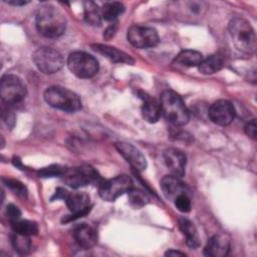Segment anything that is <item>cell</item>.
Returning a JSON list of instances; mask_svg holds the SVG:
<instances>
[{
    "label": "cell",
    "instance_id": "obj_1",
    "mask_svg": "<svg viewBox=\"0 0 257 257\" xmlns=\"http://www.w3.org/2000/svg\"><path fill=\"white\" fill-rule=\"evenodd\" d=\"M36 28L47 38H56L62 35L66 28L64 13L53 5H43L36 13Z\"/></svg>",
    "mask_w": 257,
    "mask_h": 257
},
{
    "label": "cell",
    "instance_id": "obj_2",
    "mask_svg": "<svg viewBox=\"0 0 257 257\" xmlns=\"http://www.w3.org/2000/svg\"><path fill=\"white\" fill-rule=\"evenodd\" d=\"M160 103L162 114L170 123L182 126L189 121V110L182 97L175 91L165 90L161 95Z\"/></svg>",
    "mask_w": 257,
    "mask_h": 257
},
{
    "label": "cell",
    "instance_id": "obj_3",
    "mask_svg": "<svg viewBox=\"0 0 257 257\" xmlns=\"http://www.w3.org/2000/svg\"><path fill=\"white\" fill-rule=\"evenodd\" d=\"M229 32L236 48L246 54H253L256 49V35L251 24L244 18L236 17L229 23Z\"/></svg>",
    "mask_w": 257,
    "mask_h": 257
},
{
    "label": "cell",
    "instance_id": "obj_4",
    "mask_svg": "<svg viewBox=\"0 0 257 257\" xmlns=\"http://www.w3.org/2000/svg\"><path fill=\"white\" fill-rule=\"evenodd\" d=\"M44 99L50 106L68 112L81 108L79 96L75 92L61 86L48 87L44 92Z\"/></svg>",
    "mask_w": 257,
    "mask_h": 257
},
{
    "label": "cell",
    "instance_id": "obj_5",
    "mask_svg": "<svg viewBox=\"0 0 257 257\" xmlns=\"http://www.w3.org/2000/svg\"><path fill=\"white\" fill-rule=\"evenodd\" d=\"M67 66L71 73L79 78H90L98 71V62L90 54L82 51H75L69 54Z\"/></svg>",
    "mask_w": 257,
    "mask_h": 257
},
{
    "label": "cell",
    "instance_id": "obj_6",
    "mask_svg": "<svg viewBox=\"0 0 257 257\" xmlns=\"http://www.w3.org/2000/svg\"><path fill=\"white\" fill-rule=\"evenodd\" d=\"M0 94L5 103L16 104L25 98L27 88L20 77L14 74H6L1 79Z\"/></svg>",
    "mask_w": 257,
    "mask_h": 257
},
{
    "label": "cell",
    "instance_id": "obj_7",
    "mask_svg": "<svg viewBox=\"0 0 257 257\" xmlns=\"http://www.w3.org/2000/svg\"><path fill=\"white\" fill-rule=\"evenodd\" d=\"M32 59L36 67L45 74L57 72L64 64L61 53L50 47L38 48L33 53Z\"/></svg>",
    "mask_w": 257,
    "mask_h": 257
},
{
    "label": "cell",
    "instance_id": "obj_8",
    "mask_svg": "<svg viewBox=\"0 0 257 257\" xmlns=\"http://www.w3.org/2000/svg\"><path fill=\"white\" fill-rule=\"evenodd\" d=\"M133 188V181L126 175H119L99 185L98 194L100 198L107 202H113L119 196L127 193Z\"/></svg>",
    "mask_w": 257,
    "mask_h": 257
},
{
    "label": "cell",
    "instance_id": "obj_9",
    "mask_svg": "<svg viewBox=\"0 0 257 257\" xmlns=\"http://www.w3.org/2000/svg\"><path fill=\"white\" fill-rule=\"evenodd\" d=\"M62 177L64 183L74 189L97 183L100 180L97 172L89 166H81L70 170L67 169Z\"/></svg>",
    "mask_w": 257,
    "mask_h": 257
},
{
    "label": "cell",
    "instance_id": "obj_10",
    "mask_svg": "<svg viewBox=\"0 0 257 257\" xmlns=\"http://www.w3.org/2000/svg\"><path fill=\"white\" fill-rule=\"evenodd\" d=\"M127 40L137 48H149L159 43V35L153 27L133 25L127 30Z\"/></svg>",
    "mask_w": 257,
    "mask_h": 257
},
{
    "label": "cell",
    "instance_id": "obj_11",
    "mask_svg": "<svg viewBox=\"0 0 257 257\" xmlns=\"http://www.w3.org/2000/svg\"><path fill=\"white\" fill-rule=\"evenodd\" d=\"M210 119L221 126L229 125L235 117V108L229 100L220 99L215 101L209 108Z\"/></svg>",
    "mask_w": 257,
    "mask_h": 257
},
{
    "label": "cell",
    "instance_id": "obj_12",
    "mask_svg": "<svg viewBox=\"0 0 257 257\" xmlns=\"http://www.w3.org/2000/svg\"><path fill=\"white\" fill-rule=\"evenodd\" d=\"M67 208L72 212V215L69 218L63 219V222L71 221L79 217L85 216L90 211L89 206V196L84 192H74L67 194L65 200Z\"/></svg>",
    "mask_w": 257,
    "mask_h": 257
},
{
    "label": "cell",
    "instance_id": "obj_13",
    "mask_svg": "<svg viewBox=\"0 0 257 257\" xmlns=\"http://www.w3.org/2000/svg\"><path fill=\"white\" fill-rule=\"evenodd\" d=\"M115 149L134 169L144 171L147 168V160L145 156L134 145L125 142H118L115 144Z\"/></svg>",
    "mask_w": 257,
    "mask_h": 257
},
{
    "label": "cell",
    "instance_id": "obj_14",
    "mask_svg": "<svg viewBox=\"0 0 257 257\" xmlns=\"http://www.w3.org/2000/svg\"><path fill=\"white\" fill-rule=\"evenodd\" d=\"M164 160L173 176L178 178L184 176L187 158L183 152L173 148L167 149L164 152Z\"/></svg>",
    "mask_w": 257,
    "mask_h": 257
},
{
    "label": "cell",
    "instance_id": "obj_15",
    "mask_svg": "<svg viewBox=\"0 0 257 257\" xmlns=\"http://www.w3.org/2000/svg\"><path fill=\"white\" fill-rule=\"evenodd\" d=\"M73 237L78 246L83 249H90L97 242L95 230L86 224L76 226L73 230Z\"/></svg>",
    "mask_w": 257,
    "mask_h": 257
},
{
    "label": "cell",
    "instance_id": "obj_16",
    "mask_svg": "<svg viewBox=\"0 0 257 257\" xmlns=\"http://www.w3.org/2000/svg\"><path fill=\"white\" fill-rule=\"evenodd\" d=\"M230 250V242L224 235H216L209 239L205 248L204 254L210 257H223Z\"/></svg>",
    "mask_w": 257,
    "mask_h": 257
},
{
    "label": "cell",
    "instance_id": "obj_17",
    "mask_svg": "<svg viewBox=\"0 0 257 257\" xmlns=\"http://www.w3.org/2000/svg\"><path fill=\"white\" fill-rule=\"evenodd\" d=\"M161 188L166 196L170 200H175L178 196L182 194H187V187L182 183L178 177L175 176H165L161 180Z\"/></svg>",
    "mask_w": 257,
    "mask_h": 257
},
{
    "label": "cell",
    "instance_id": "obj_18",
    "mask_svg": "<svg viewBox=\"0 0 257 257\" xmlns=\"http://www.w3.org/2000/svg\"><path fill=\"white\" fill-rule=\"evenodd\" d=\"M91 47L94 51L105 56L112 62L127 63V64H133L135 62V60L132 58L131 55L126 54L125 52H123L115 47H111V46L104 45V44H93V45H91Z\"/></svg>",
    "mask_w": 257,
    "mask_h": 257
},
{
    "label": "cell",
    "instance_id": "obj_19",
    "mask_svg": "<svg viewBox=\"0 0 257 257\" xmlns=\"http://www.w3.org/2000/svg\"><path fill=\"white\" fill-rule=\"evenodd\" d=\"M162 114L161 103L156 98L151 96L144 97V104L142 107V115L148 122L154 123L160 119Z\"/></svg>",
    "mask_w": 257,
    "mask_h": 257
},
{
    "label": "cell",
    "instance_id": "obj_20",
    "mask_svg": "<svg viewBox=\"0 0 257 257\" xmlns=\"http://www.w3.org/2000/svg\"><path fill=\"white\" fill-rule=\"evenodd\" d=\"M203 55L196 50H183L181 51L177 57L174 60V64L178 66H184V67H193V66H199L200 63L203 60Z\"/></svg>",
    "mask_w": 257,
    "mask_h": 257
},
{
    "label": "cell",
    "instance_id": "obj_21",
    "mask_svg": "<svg viewBox=\"0 0 257 257\" xmlns=\"http://www.w3.org/2000/svg\"><path fill=\"white\" fill-rule=\"evenodd\" d=\"M178 223H179L180 230L186 237L187 245L191 248L198 247L199 246V236H198V231H197L195 225L193 224V222H191L187 218H180Z\"/></svg>",
    "mask_w": 257,
    "mask_h": 257
},
{
    "label": "cell",
    "instance_id": "obj_22",
    "mask_svg": "<svg viewBox=\"0 0 257 257\" xmlns=\"http://www.w3.org/2000/svg\"><path fill=\"white\" fill-rule=\"evenodd\" d=\"M223 66H224L223 56L216 53L203 59L199 65V70L203 74H213L221 70Z\"/></svg>",
    "mask_w": 257,
    "mask_h": 257
},
{
    "label": "cell",
    "instance_id": "obj_23",
    "mask_svg": "<svg viewBox=\"0 0 257 257\" xmlns=\"http://www.w3.org/2000/svg\"><path fill=\"white\" fill-rule=\"evenodd\" d=\"M83 12H84V19L90 25H99L101 23V12L100 8L92 2V1H85L83 2Z\"/></svg>",
    "mask_w": 257,
    "mask_h": 257
},
{
    "label": "cell",
    "instance_id": "obj_24",
    "mask_svg": "<svg viewBox=\"0 0 257 257\" xmlns=\"http://www.w3.org/2000/svg\"><path fill=\"white\" fill-rule=\"evenodd\" d=\"M123 11H124L123 4L120 2H116V1L106 2L100 8L101 17L106 21H113L120 14H122Z\"/></svg>",
    "mask_w": 257,
    "mask_h": 257
},
{
    "label": "cell",
    "instance_id": "obj_25",
    "mask_svg": "<svg viewBox=\"0 0 257 257\" xmlns=\"http://www.w3.org/2000/svg\"><path fill=\"white\" fill-rule=\"evenodd\" d=\"M11 227L13 229V232H16L21 235L25 236H32L36 235L38 232V226L35 222L29 221V220H17L11 222Z\"/></svg>",
    "mask_w": 257,
    "mask_h": 257
},
{
    "label": "cell",
    "instance_id": "obj_26",
    "mask_svg": "<svg viewBox=\"0 0 257 257\" xmlns=\"http://www.w3.org/2000/svg\"><path fill=\"white\" fill-rule=\"evenodd\" d=\"M11 243L13 248L19 253V254H26L31 246V242L29 239V236L21 235L16 232H14L11 235Z\"/></svg>",
    "mask_w": 257,
    "mask_h": 257
},
{
    "label": "cell",
    "instance_id": "obj_27",
    "mask_svg": "<svg viewBox=\"0 0 257 257\" xmlns=\"http://www.w3.org/2000/svg\"><path fill=\"white\" fill-rule=\"evenodd\" d=\"M127 195H128L130 203L136 208H141V207L145 206L147 204V202L149 201L146 193H144L143 191L138 190V189L132 188L127 192Z\"/></svg>",
    "mask_w": 257,
    "mask_h": 257
},
{
    "label": "cell",
    "instance_id": "obj_28",
    "mask_svg": "<svg viewBox=\"0 0 257 257\" xmlns=\"http://www.w3.org/2000/svg\"><path fill=\"white\" fill-rule=\"evenodd\" d=\"M67 169L64 167H61L59 165H52L46 168H43L39 171V176L42 178H50V177H62Z\"/></svg>",
    "mask_w": 257,
    "mask_h": 257
},
{
    "label": "cell",
    "instance_id": "obj_29",
    "mask_svg": "<svg viewBox=\"0 0 257 257\" xmlns=\"http://www.w3.org/2000/svg\"><path fill=\"white\" fill-rule=\"evenodd\" d=\"M3 182L4 184L11 189L15 194H17L18 196L21 197H26L27 195V189L26 187L19 181L17 180H13V179H9V178H3Z\"/></svg>",
    "mask_w": 257,
    "mask_h": 257
},
{
    "label": "cell",
    "instance_id": "obj_30",
    "mask_svg": "<svg viewBox=\"0 0 257 257\" xmlns=\"http://www.w3.org/2000/svg\"><path fill=\"white\" fill-rule=\"evenodd\" d=\"M175 205L177 209L183 213H188L191 210V200L187 194H182L178 196L175 200Z\"/></svg>",
    "mask_w": 257,
    "mask_h": 257
},
{
    "label": "cell",
    "instance_id": "obj_31",
    "mask_svg": "<svg viewBox=\"0 0 257 257\" xmlns=\"http://www.w3.org/2000/svg\"><path fill=\"white\" fill-rule=\"evenodd\" d=\"M2 119L9 128H12L15 124V115L8 107H2Z\"/></svg>",
    "mask_w": 257,
    "mask_h": 257
},
{
    "label": "cell",
    "instance_id": "obj_32",
    "mask_svg": "<svg viewBox=\"0 0 257 257\" xmlns=\"http://www.w3.org/2000/svg\"><path fill=\"white\" fill-rule=\"evenodd\" d=\"M6 215L9 218L10 222H13V221H17V220L20 219L21 212H20L18 207H16L13 204H10L6 208Z\"/></svg>",
    "mask_w": 257,
    "mask_h": 257
},
{
    "label": "cell",
    "instance_id": "obj_33",
    "mask_svg": "<svg viewBox=\"0 0 257 257\" xmlns=\"http://www.w3.org/2000/svg\"><path fill=\"white\" fill-rule=\"evenodd\" d=\"M244 130H245L246 135H247L249 138H251V139H253V140L256 139L257 125H256V120H255V119H252V120H250L249 122H247L246 125H245V127H244Z\"/></svg>",
    "mask_w": 257,
    "mask_h": 257
},
{
    "label": "cell",
    "instance_id": "obj_34",
    "mask_svg": "<svg viewBox=\"0 0 257 257\" xmlns=\"http://www.w3.org/2000/svg\"><path fill=\"white\" fill-rule=\"evenodd\" d=\"M67 194H68V192H67L65 189H63V188H57L56 191H55V194L51 197V201H53V200H58V199L65 200Z\"/></svg>",
    "mask_w": 257,
    "mask_h": 257
},
{
    "label": "cell",
    "instance_id": "obj_35",
    "mask_svg": "<svg viewBox=\"0 0 257 257\" xmlns=\"http://www.w3.org/2000/svg\"><path fill=\"white\" fill-rule=\"evenodd\" d=\"M115 30H116V25H115V24L109 26V27L106 29V31L104 32L105 38H106V39H109L110 37H112L113 34L115 33Z\"/></svg>",
    "mask_w": 257,
    "mask_h": 257
},
{
    "label": "cell",
    "instance_id": "obj_36",
    "mask_svg": "<svg viewBox=\"0 0 257 257\" xmlns=\"http://www.w3.org/2000/svg\"><path fill=\"white\" fill-rule=\"evenodd\" d=\"M8 4L14 5V6H23L28 3V1H23V0H13V1H7Z\"/></svg>",
    "mask_w": 257,
    "mask_h": 257
},
{
    "label": "cell",
    "instance_id": "obj_37",
    "mask_svg": "<svg viewBox=\"0 0 257 257\" xmlns=\"http://www.w3.org/2000/svg\"><path fill=\"white\" fill-rule=\"evenodd\" d=\"M167 256H185V253L183 252H180V251H176V250H169L167 253H166Z\"/></svg>",
    "mask_w": 257,
    "mask_h": 257
}]
</instances>
